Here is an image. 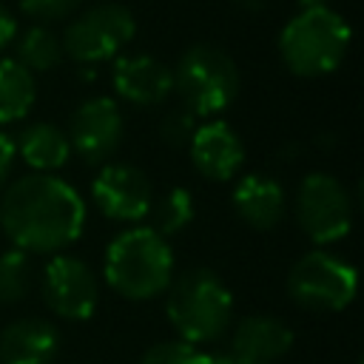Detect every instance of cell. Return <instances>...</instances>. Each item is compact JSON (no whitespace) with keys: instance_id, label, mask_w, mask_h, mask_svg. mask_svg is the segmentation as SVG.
<instances>
[{"instance_id":"obj_13","label":"cell","mask_w":364,"mask_h":364,"mask_svg":"<svg viewBox=\"0 0 364 364\" xmlns=\"http://www.w3.org/2000/svg\"><path fill=\"white\" fill-rule=\"evenodd\" d=\"M188 151H191L193 168L210 182L233 179L245 162V142L222 119L196 125V131L188 142Z\"/></svg>"},{"instance_id":"obj_3","label":"cell","mask_w":364,"mask_h":364,"mask_svg":"<svg viewBox=\"0 0 364 364\" xmlns=\"http://www.w3.org/2000/svg\"><path fill=\"white\" fill-rule=\"evenodd\" d=\"M165 313L179 341L210 344L219 341L233 318V293L208 267H193L171 279L165 290Z\"/></svg>"},{"instance_id":"obj_7","label":"cell","mask_w":364,"mask_h":364,"mask_svg":"<svg viewBox=\"0 0 364 364\" xmlns=\"http://www.w3.org/2000/svg\"><path fill=\"white\" fill-rule=\"evenodd\" d=\"M136 34V20L122 3H97L77 14L63 31V54L82 65L117 57Z\"/></svg>"},{"instance_id":"obj_8","label":"cell","mask_w":364,"mask_h":364,"mask_svg":"<svg viewBox=\"0 0 364 364\" xmlns=\"http://www.w3.org/2000/svg\"><path fill=\"white\" fill-rule=\"evenodd\" d=\"M296 222L313 245H333L353 228V199L347 188L324 171H313L296 191Z\"/></svg>"},{"instance_id":"obj_17","label":"cell","mask_w":364,"mask_h":364,"mask_svg":"<svg viewBox=\"0 0 364 364\" xmlns=\"http://www.w3.org/2000/svg\"><path fill=\"white\" fill-rule=\"evenodd\" d=\"M14 154H20L23 162L28 168H34L37 173H48L68 162L71 145H68V136L63 128H57L51 122H31L17 134Z\"/></svg>"},{"instance_id":"obj_28","label":"cell","mask_w":364,"mask_h":364,"mask_svg":"<svg viewBox=\"0 0 364 364\" xmlns=\"http://www.w3.org/2000/svg\"><path fill=\"white\" fill-rule=\"evenodd\" d=\"M213 364H245L233 353H213Z\"/></svg>"},{"instance_id":"obj_5","label":"cell","mask_w":364,"mask_h":364,"mask_svg":"<svg viewBox=\"0 0 364 364\" xmlns=\"http://www.w3.org/2000/svg\"><path fill=\"white\" fill-rule=\"evenodd\" d=\"M171 71L173 91L182 97V108H188L193 117L222 114L239 94V68L219 46H191Z\"/></svg>"},{"instance_id":"obj_22","label":"cell","mask_w":364,"mask_h":364,"mask_svg":"<svg viewBox=\"0 0 364 364\" xmlns=\"http://www.w3.org/2000/svg\"><path fill=\"white\" fill-rule=\"evenodd\" d=\"M139 364H213V355L188 341H159L145 350Z\"/></svg>"},{"instance_id":"obj_21","label":"cell","mask_w":364,"mask_h":364,"mask_svg":"<svg viewBox=\"0 0 364 364\" xmlns=\"http://www.w3.org/2000/svg\"><path fill=\"white\" fill-rule=\"evenodd\" d=\"M31 290V262L28 253L11 247L0 253V304H17Z\"/></svg>"},{"instance_id":"obj_1","label":"cell","mask_w":364,"mask_h":364,"mask_svg":"<svg viewBox=\"0 0 364 364\" xmlns=\"http://www.w3.org/2000/svg\"><path fill=\"white\" fill-rule=\"evenodd\" d=\"M0 228L23 253H57L80 239L85 202L65 179L28 173L3 191Z\"/></svg>"},{"instance_id":"obj_9","label":"cell","mask_w":364,"mask_h":364,"mask_svg":"<svg viewBox=\"0 0 364 364\" xmlns=\"http://www.w3.org/2000/svg\"><path fill=\"white\" fill-rule=\"evenodd\" d=\"M43 301L65 321H85L94 316L100 301V284L94 270L65 253H54L43 270Z\"/></svg>"},{"instance_id":"obj_20","label":"cell","mask_w":364,"mask_h":364,"mask_svg":"<svg viewBox=\"0 0 364 364\" xmlns=\"http://www.w3.org/2000/svg\"><path fill=\"white\" fill-rule=\"evenodd\" d=\"M151 219V230H156L162 239L182 233L193 222V196L188 188H168L165 193L151 199V208L145 213Z\"/></svg>"},{"instance_id":"obj_14","label":"cell","mask_w":364,"mask_h":364,"mask_svg":"<svg viewBox=\"0 0 364 364\" xmlns=\"http://www.w3.org/2000/svg\"><path fill=\"white\" fill-rule=\"evenodd\" d=\"M293 347V330L273 316H245L230 336V350L245 364H273Z\"/></svg>"},{"instance_id":"obj_15","label":"cell","mask_w":364,"mask_h":364,"mask_svg":"<svg viewBox=\"0 0 364 364\" xmlns=\"http://www.w3.org/2000/svg\"><path fill=\"white\" fill-rule=\"evenodd\" d=\"M60 333L46 318H17L0 330V364H54Z\"/></svg>"},{"instance_id":"obj_29","label":"cell","mask_w":364,"mask_h":364,"mask_svg":"<svg viewBox=\"0 0 364 364\" xmlns=\"http://www.w3.org/2000/svg\"><path fill=\"white\" fill-rule=\"evenodd\" d=\"M301 3V9H313V6H330L327 0H299Z\"/></svg>"},{"instance_id":"obj_10","label":"cell","mask_w":364,"mask_h":364,"mask_svg":"<svg viewBox=\"0 0 364 364\" xmlns=\"http://www.w3.org/2000/svg\"><path fill=\"white\" fill-rule=\"evenodd\" d=\"M122 111L111 97H91L77 105L68 122V145L71 151L88 162V165H102L105 159L114 156V151L122 142Z\"/></svg>"},{"instance_id":"obj_24","label":"cell","mask_w":364,"mask_h":364,"mask_svg":"<svg viewBox=\"0 0 364 364\" xmlns=\"http://www.w3.org/2000/svg\"><path fill=\"white\" fill-rule=\"evenodd\" d=\"M82 0H20L23 14L40 20V23H51V20H63L71 11L80 9Z\"/></svg>"},{"instance_id":"obj_4","label":"cell","mask_w":364,"mask_h":364,"mask_svg":"<svg viewBox=\"0 0 364 364\" xmlns=\"http://www.w3.org/2000/svg\"><path fill=\"white\" fill-rule=\"evenodd\" d=\"M350 48V26L330 6L293 14L279 34V54L296 77H324L341 65Z\"/></svg>"},{"instance_id":"obj_2","label":"cell","mask_w":364,"mask_h":364,"mask_svg":"<svg viewBox=\"0 0 364 364\" xmlns=\"http://www.w3.org/2000/svg\"><path fill=\"white\" fill-rule=\"evenodd\" d=\"M102 276L108 287L128 301H151L173 279V250L151 228H128L105 247Z\"/></svg>"},{"instance_id":"obj_11","label":"cell","mask_w":364,"mask_h":364,"mask_svg":"<svg viewBox=\"0 0 364 364\" xmlns=\"http://www.w3.org/2000/svg\"><path fill=\"white\" fill-rule=\"evenodd\" d=\"M91 199L97 210L114 222H136L148 213L154 188L145 171L128 162H111L102 165L91 185Z\"/></svg>"},{"instance_id":"obj_16","label":"cell","mask_w":364,"mask_h":364,"mask_svg":"<svg viewBox=\"0 0 364 364\" xmlns=\"http://www.w3.org/2000/svg\"><path fill=\"white\" fill-rule=\"evenodd\" d=\"M233 210L239 213V219L256 230H273L287 208V196L284 188L279 185V179L264 176V173H245L230 193Z\"/></svg>"},{"instance_id":"obj_26","label":"cell","mask_w":364,"mask_h":364,"mask_svg":"<svg viewBox=\"0 0 364 364\" xmlns=\"http://www.w3.org/2000/svg\"><path fill=\"white\" fill-rule=\"evenodd\" d=\"M11 162H14V139L6 131H0V185H3Z\"/></svg>"},{"instance_id":"obj_19","label":"cell","mask_w":364,"mask_h":364,"mask_svg":"<svg viewBox=\"0 0 364 364\" xmlns=\"http://www.w3.org/2000/svg\"><path fill=\"white\" fill-rule=\"evenodd\" d=\"M11 43H14V60L31 74L51 71L63 63V43L46 26H31L26 31H17Z\"/></svg>"},{"instance_id":"obj_12","label":"cell","mask_w":364,"mask_h":364,"mask_svg":"<svg viewBox=\"0 0 364 364\" xmlns=\"http://www.w3.org/2000/svg\"><path fill=\"white\" fill-rule=\"evenodd\" d=\"M114 91L139 108L159 105L173 91V71L151 54H122L111 71Z\"/></svg>"},{"instance_id":"obj_6","label":"cell","mask_w":364,"mask_h":364,"mask_svg":"<svg viewBox=\"0 0 364 364\" xmlns=\"http://www.w3.org/2000/svg\"><path fill=\"white\" fill-rule=\"evenodd\" d=\"M358 290L355 267L327 250H310L287 273L290 299L313 313H338L344 310Z\"/></svg>"},{"instance_id":"obj_27","label":"cell","mask_w":364,"mask_h":364,"mask_svg":"<svg viewBox=\"0 0 364 364\" xmlns=\"http://www.w3.org/2000/svg\"><path fill=\"white\" fill-rule=\"evenodd\" d=\"M236 6L242 11H262L267 6V0H236Z\"/></svg>"},{"instance_id":"obj_23","label":"cell","mask_w":364,"mask_h":364,"mask_svg":"<svg viewBox=\"0 0 364 364\" xmlns=\"http://www.w3.org/2000/svg\"><path fill=\"white\" fill-rule=\"evenodd\" d=\"M196 119H199V117H193L188 108H173V111H168V114L162 117V122H159V136H162V142L171 145V148H185V145L191 142L196 125H199Z\"/></svg>"},{"instance_id":"obj_18","label":"cell","mask_w":364,"mask_h":364,"mask_svg":"<svg viewBox=\"0 0 364 364\" xmlns=\"http://www.w3.org/2000/svg\"><path fill=\"white\" fill-rule=\"evenodd\" d=\"M37 100V82L14 57L0 60V125L23 119Z\"/></svg>"},{"instance_id":"obj_25","label":"cell","mask_w":364,"mask_h":364,"mask_svg":"<svg viewBox=\"0 0 364 364\" xmlns=\"http://www.w3.org/2000/svg\"><path fill=\"white\" fill-rule=\"evenodd\" d=\"M14 34H17V20H14V14L0 3V51L14 40Z\"/></svg>"}]
</instances>
